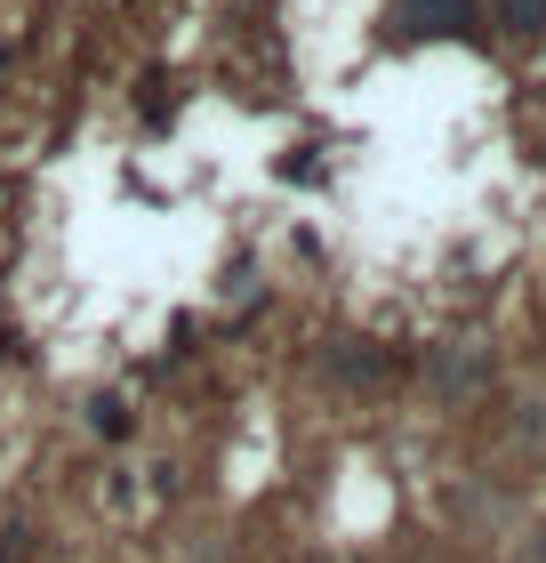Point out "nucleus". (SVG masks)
<instances>
[{"mask_svg": "<svg viewBox=\"0 0 546 563\" xmlns=\"http://www.w3.org/2000/svg\"><path fill=\"white\" fill-rule=\"evenodd\" d=\"M475 24V0H394V33L402 41H450Z\"/></svg>", "mask_w": 546, "mask_h": 563, "instance_id": "obj_1", "label": "nucleus"}, {"mask_svg": "<svg viewBox=\"0 0 546 563\" xmlns=\"http://www.w3.org/2000/svg\"><path fill=\"white\" fill-rule=\"evenodd\" d=\"M499 24H506V33H546V0H499Z\"/></svg>", "mask_w": 546, "mask_h": 563, "instance_id": "obj_2", "label": "nucleus"}]
</instances>
